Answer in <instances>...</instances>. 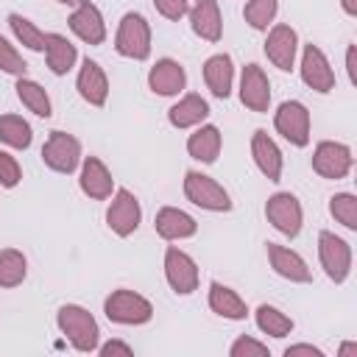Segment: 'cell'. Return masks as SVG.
<instances>
[{"mask_svg": "<svg viewBox=\"0 0 357 357\" xmlns=\"http://www.w3.org/2000/svg\"><path fill=\"white\" fill-rule=\"evenodd\" d=\"M56 324H59L61 335L70 340V346L75 351H84V354L98 351V346H100V326H98V321H95V315L89 310H84L78 304H64L56 312Z\"/></svg>", "mask_w": 357, "mask_h": 357, "instance_id": "1", "label": "cell"}, {"mask_svg": "<svg viewBox=\"0 0 357 357\" xmlns=\"http://www.w3.org/2000/svg\"><path fill=\"white\" fill-rule=\"evenodd\" d=\"M114 50L134 61H145L151 56V25L142 14L137 11L123 14L114 33Z\"/></svg>", "mask_w": 357, "mask_h": 357, "instance_id": "2", "label": "cell"}, {"mask_svg": "<svg viewBox=\"0 0 357 357\" xmlns=\"http://www.w3.org/2000/svg\"><path fill=\"white\" fill-rule=\"evenodd\" d=\"M103 312L112 324H120V326H139V324H148L153 318V304L134 293V290H114L106 301H103Z\"/></svg>", "mask_w": 357, "mask_h": 357, "instance_id": "3", "label": "cell"}, {"mask_svg": "<svg viewBox=\"0 0 357 357\" xmlns=\"http://www.w3.org/2000/svg\"><path fill=\"white\" fill-rule=\"evenodd\" d=\"M184 195H187V201H192L195 206L209 209V212H229L231 209L229 192L212 176L198 173V170L184 173Z\"/></svg>", "mask_w": 357, "mask_h": 357, "instance_id": "4", "label": "cell"}, {"mask_svg": "<svg viewBox=\"0 0 357 357\" xmlns=\"http://www.w3.org/2000/svg\"><path fill=\"white\" fill-rule=\"evenodd\" d=\"M318 259H321V268L326 271V276L340 284L349 279V271H351V245L337 237L335 231H321L318 234Z\"/></svg>", "mask_w": 357, "mask_h": 357, "instance_id": "5", "label": "cell"}, {"mask_svg": "<svg viewBox=\"0 0 357 357\" xmlns=\"http://www.w3.org/2000/svg\"><path fill=\"white\" fill-rule=\"evenodd\" d=\"M273 126L276 131L296 148H307L310 145V112L301 100H284L279 103L276 114H273Z\"/></svg>", "mask_w": 357, "mask_h": 357, "instance_id": "6", "label": "cell"}, {"mask_svg": "<svg viewBox=\"0 0 357 357\" xmlns=\"http://www.w3.org/2000/svg\"><path fill=\"white\" fill-rule=\"evenodd\" d=\"M354 165V156H351V148L343 145V142H332V139H324L315 145L312 151V170L321 176V178H346L349 170Z\"/></svg>", "mask_w": 357, "mask_h": 357, "instance_id": "7", "label": "cell"}, {"mask_svg": "<svg viewBox=\"0 0 357 357\" xmlns=\"http://www.w3.org/2000/svg\"><path fill=\"white\" fill-rule=\"evenodd\" d=\"M265 218L284 237H296L301 231V223H304L301 204H298V198L293 192H273L268 198V204H265Z\"/></svg>", "mask_w": 357, "mask_h": 357, "instance_id": "8", "label": "cell"}, {"mask_svg": "<svg viewBox=\"0 0 357 357\" xmlns=\"http://www.w3.org/2000/svg\"><path fill=\"white\" fill-rule=\"evenodd\" d=\"M42 162L56 173H73L81 165V142L67 131H53L42 145Z\"/></svg>", "mask_w": 357, "mask_h": 357, "instance_id": "9", "label": "cell"}, {"mask_svg": "<svg viewBox=\"0 0 357 357\" xmlns=\"http://www.w3.org/2000/svg\"><path fill=\"white\" fill-rule=\"evenodd\" d=\"M165 279H167L173 293L190 296L198 287V265H195V259L187 251H181L178 245H167V251H165Z\"/></svg>", "mask_w": 357, "mask_h": 357, "instance_id": "10", "label": "cell"}, {"mask_svg": "<svg viewBox=\"0 0 357 357\" xmlns=\"http://www.w3.org/2000/svg\"><path fill=\"white\" fill-rule=\"evenodd\" d=\"M139 220H142V209H139L137 195H134L131 190H126V187L114 190V198H112V204H109V209H106V223H109V229H112L117 237H128V234L137 231Z\"/></svg>", "mask_w": 357, "mask_h": 357, "instance_id": "11", "label": "cell"}, {"mask_svg": "<svg viewBox=\"0 0 357 357\" xmlns=\"http://www.w3.org/2000/svg\"><path fill=\"white\" fill-rule=\"evenodd\" d=\"M240 100L251 112H268L271 106V81L259 64H245L240 73Z\"/></svg>", "mask_w": 357, "mask_h": 357, "instance_id": "12", "label": "cell"}, {"mask_svg": "<svg viewBox=\"0 0 357 357\" xmlns=\"http://www.w3.org/2000/svg\"><path fill=\"white\" fill-rule=\"evenodd\" d=\"M301 81L315 92H332L335 89V73L329 67V59L318 45H304L301 53Z\"/></svg>", "mask_w": 357, "mask_h": 357, "instance_id": "13", "label": "cell"}, {"mask_svg": "<svg viewBox=\"0 0 357 357\" xmlns=\"http://www.w3.org/2000/svg\"><path fill=\"white\" fill-rule=\"evenodd\" d=\"M296 50H298V33L290 28V25H284V22H279V25H273L271 31H268V39H265V56L273 61V67H279V70H293V64H296Z\"/></svg>", "mask_w": 357, "mask_h": 357, "instance_id": "14", "label": "cell"}, {"mask_svg": "<svg viewBox=\"0 0 357 357\" xmlns=\"http://www.w3.org/2000/svg\"><path fill=\"white\" fill-rule=\"evenodd\" d=\"M70 31L86 42V45H103L106 39V22H103V14L95 3L89 0H81L75 6V11L70 14Z\"/></svg>", "mask_w": 357, "mask_h": 357, "instance_id": "15", "label": "cell"}, {"mask_svg": "<svg viewBox=\"0 0 357 357\" xmlns=\"http://www.w3.org/2000/svg\"><path fill=\"white\" fill-rule=\"evenodd\" d=\"M75 86H78V95H81L89 106H103L106 98H109V78H106L103 67H100L98 61H92L89 56L81 61Z\"/></svg>", "mask_w": 357, "mask_h": 357, "instance_id": "16", "label": "cell"}, {"mask_svg": "<svg viewBox=\"0 0 357 357\" xmlns=\"http://www.w3.org/2000/svg\"><path fill=\"white\" fill-rule=\"evenodd\" d=\"M78 184H81V192L89 195V198H95V201L112 198V190H114V178H112L109 167H106L98 156H86V159L81 162Z\"/></svg>", "mask_w": 357, "mask_h": 357, "instance_id": "17", "label": "cell"}, {"mask_svg": "<svg viewBox=\"0 0 357 357\" xmlns=\"http://www.w3.org/2000/svg\"><path fill=\"white\" fill-rule=\"evenodd\" d=\"M148 86L156 95L173 98L187 86V73L176 59H159L148 73Z\"/></svg>", "mask_w": 357, "mask_h": 357, "instance_id": "18", "label": "cell"}, {"mask_svg": "<svg viewBox=\"0 0 357 357\" xmlns=\"http://www.w3.org/2000/svg\"><path fill=\"white\" fill-rule=\"evenodd\" d=\"M251 156H254V165L259 167V173L268 178V181H279L282 178V151L279 145L268 137V131L257 128L251 134Z\"/></svg>", "mask_w": 357, "mask_h": 357, "instance_id": "19", "label": "cell"}, {"mask_svg": "<svg viewBox=\"0 0 357 357\" xmlns=\"http://www.w3.org/2000/svg\"><path fill=\"white\" fill-rule=\"evenodd\" d=\"M153 229L162 240H187L198 231V223L178 206H162L153 218Z\"/></svg>", "mask_w": 357, "mask_h": 357, "instance_id": "20", "label": "cell"}, {"mask_svg": "<svg viewBox=\"0 0 357 357\" xmlns=\"http://www.w3.org/2000/svg\"><path fill=\"white\" fill-rule=\"evenodd\" d=\"M268 262H271V268H273L282 279H287V282L307 284V282L312 279V273H310L307 262L301 259V254H296L293 248H284V245H279V243H268Z\"/></svg>", "mask_w": 357, "mask_h": 357, "instance_id": "21", "label": "cell"}, {"mask_svg": "<svg viewBox=\"0 0 357 357\" xmlns=\"http://www.w3.org/2000/svg\"><path fill=\"white\" fill-rule=\"evenodd\" d=\"M204 81H206V89L226 100L231 95V84H234V64H231V56L229 53H215L204 61Z\"/></svg>", "mask_w": 357, "mask_h": 357, "instance_id": "22", "label": "cell"}, {"mask_svg": "<svg viewBox=\"0 0 357 357\" xmlns=\"http://www.w3.org/2000/svg\"><path fill=\"white\" fill-rule=\"evenodd\" d=\"M190 14V25L192 33H198L206 42H218L223 33V20H220V8L218 0H195V6L187 11Z\"/></svg>", "mask_w": 357, "mask_h": 357, "instance_id": "23", "label": "cell"}, {"mask_svg": "<svg viewBox=\"0 0 357 357\" xmlns=\"http://www.w3.org/2000/svg\"><path fill=\"white\" fill-rule=\"evenodd\" d=\"M206 117H209V103L195 92L178 98V103L167 109V120L173 128H192V126H201Z\"/></svg>", "mask_w": 357, "mask_h": 357, "instance_id": "24", "label": "cell"}, {"mask_svg": "<svg viewBox=\"0 0 357 357\" xmlns=\"http://www.w3.org/2000/svg\"><path fill=\"white\" fill-rule=\"evenodd\" d=\"M45 56H47V67L53 75H67L73 64L78 61L75 45L61 33H45Z\"/></svg>", "mask_w": 357, "mask_h": 357, "instance_id": "25", "label": "cell"}, {"mask_svg": "<svg viewBox=\"0 0 357 357\" xmlns=\"http://www.w3.org/2000/svg\"><path fill=\"white\" fill-rule=\"evenodd\" d=\"M220 145H223V139H220L218 126H198V128L187 137V153H190L192 159L204 162V165H212V162L218 159Z\"/></svg>", "mask_w": 357, "mask_h": 357, "instance_id": "26", "label": "cell"}, {"mask_svg": "<svg viewBox=\"0 0 357 357\" xmlns=\"http://www.w3.org/2000/svg\"><path fill=\"white\" fill-rule=\"evenodd\" d=\"M209 310L218 312L220 318H229V321H245V315H248L245 301L231 287H226L220 282L209 284Z\"/></svg>", "mask_w": 357, "mask_h": 357, "instance_id": "27", "label": "cell"}, {"mask_svg": "<svg viewBox=\"0 0 357 357\" xmlns=\"http://www.w3.org/2000/svg\"><path fill=\"white\" fill-rule=\"evenodd\" d=\"M17 98L22 100V106L28 109V112H33L36 117H50L53 114V109H50V98H47V92H45V86L42 84H36V81H31V78H17Z\"/></svg>", "mask_w": 357, "mask_h": 357, "instance_id": "28", "label": "cell"}, {"mask_svg": "<svg viewBox=\"0 0 357 357\" xmlns=\"http://www.w3.org/2000/svg\"><path fill=\"white\" fill-rule=\"evenodd\" d=\"M31 139H33V131L28 120H22L20 114H0V142H6L8 148L25 151Z\"/></svg>", "mask_w": 357, "mask_h": 357, "instance_id": "29", "label": "cell"}, {"mask_svg": "<svg viewBox=\"0 0 357 357\" xmlns=\"http://www.w3.org/2000/svg\"><path fill=\"white\" fill-rule=\"evenodd\" d=\"M28 273V259L17 248H0V287H17L22 284Z\"/></svg>", "mask_w": 357, "mask_h": 357, "instance_id": "30", "label": "cell"}, {"mask_svg": "<svg viewBox=\"0 0 357 357\" xmlns=\"http://www.w3.org/2000/svg\"><path fill=\"white\" fill-rule=\"evenodd\" d=\"M257 326H259V332H265V335H271V337H287L296 324H293V318L284 315L282 310H276V307H271V304H259V307H257Z\"/></svg>", "mask_w": 357, "mask_h": 357, "instance_id": "31", "label": "cell"}, {"mask_svg": "<svg viewBox=\"0 0 357 357\" xmlns=\"http://www.w3.org/2000/svg\"><path fill=\"white\" fill-rule=\"evenodd\" d=\"M8 25H11L14 36H17L28 50H36V53L45 50V31H39L28 17H22V14H8Z\"/></svg>", "mask_w": 357, "mask_h": 357, "instance_id": "32", "label": "cell"}, {"mask_svg": "<svg viewBox=\"0 0 357 357\" xmlns=\"http://www.w3.org/2000/svg\"><path fill=\"white\" fill-rule=\"evenodd\" d=\"M329 212L349 231H357V195H351V192H335L329 198Z\"/></svg>", "mask_w": 357, "mask_h": 357, "instance_id": "33", "label": "cell"}, {"mask_svg": "<svg viewBox=\"0 0 357 357\" xmlns=\"http://www.w3.org/2000/svg\"><path fill=\"white\" fill-rule=\"evenodd\" d=\"M276 11H279L276 0H248L245 8H243V17L254 31H268V25L273 22Z\"/></svg>", "mask_w": 357, "mask_h": 357, "instance_id": "34", "label": "cell"}, {"mask_svg": "<svg viewBox=\"0 0 357 357\" xmlns=\"http://www.w3.org/2000/svg\"><path fill=\"white\" fill-rule=\"evenodd\" d=\"M0 70L8 73V75H17V78H22V75L28 73L25 59L17 53V47H14L6 36H0Z\"/></svg>", "mask_w": 357, "mask_h": 357, "instance_id": "35", "label": "cell"}, {"mask_svg": "<svg viewBox=\"0 0 357 357\" xmlns=\"http://www.w3.org/2000/svg\"><path fill=\"white\" fill-rule=\"evenodd\" d=\"M22 181V170H20V162L8 153V151H0V187L6 190H14L17 184Z\"/></svg>", "mask_w": 357, "mask_h": 357, "instance_id": "36", "label": "cell"}, {"mask_svg": "<svg viewBox=\"0 0 357 357\" xmlns=\"http://www.w3.org/2000/svg\"><path fill=\"white\" fill-rule=\"evenodd\" d=\"M229 354H231V357H268L271 351H268L265 343H259V340H254V337H248V335H240V337L231 343Z\"/></svg>", "mask_w": 357, "mask_h": 357, "instance_id": "37", "label": "cell"}, {"mask_svg": "<svg viewBox=\"0 0 357 357\" xmlns=\"http://www.w3.org/2000/svg\"><path fill=\"white\" fill-rule=\"evenodd\" d=\"M153 6H156V11L165 17V20H181L187 11H190V6H187V0H153Z\"/></svg>", "mask_w": 357, "mask_h": 357, "instance_id": "38", "label": "cell"}, {"mask_svg": "<svg viewBox=\"0 0 357 357\" xmlns=\"http://www.w3.org/2000/svg\"><path fill=\"white\" fill-rule=\"evenodd\" d=\"M98 351L103 354V357H112V354H123V357H131L134 354V349L128 346V343H123V340H106L103 346H98Z\"/></svg>", "mask_w": 357, "mask_h": 357, "instance_id": "39", "label": "cell"}, {"mask_svg": "<svg viewBox=\"0 0 357 357\" xmlns=\"http://www.w3.org/2000/svg\"><path fill=\"white\" fill-rule=\"evenodd\" d=\"M284 357H324V351L312 343H296L284 349Z\"/></svg>", "mask_w": 357, "mask_h": 357, "instance_id": "40", "label": "cell"}, {"mask_svg": "<svg viewBox=\"0 0 357 357\" xmlns=\"http://www.w3.org/2000/svg\"><path fill=\"white\" fill-rule=\"evenodd\" d=\"M346 73H349V81L357 84V47L354 45H349L346 50Z\"/></svg>", "mask_w": 357, "mask_h": 357, "instance_id": "41", "label": "cell"}, {"mask_svg": "<svg viewBox=\"0 0 357 357\" xmlns=\"http://www.w3.org/2000/svg\"><path fill=\"white\" fill-rule=\"evenodd\" d=\"M337 357H357V343H343L340 349H337Z\"/></svg>", "mask_w": 357, "mask_h": 357, "instance_id": "42", "label": "cell"}, {"mask_svg": "<svg viewBox=\"0 0 357 357\" xmlns=\"http://www.w3.org/2000/svg\"><path fill=\"white\" fill-rule=\"evenodd\" d=\"M340 6L349 17H357V0H340Z\"/></svg>", "mask_w": 357, "mask_h": 357, "instance_id": "43", "label": "cell"}, {"mask_svg": "<svg viewBox=\"0 0 357 357\" xmlns=\"http://www.w3.org/2000/svg\"><path fill=\"white\" fill-rule=\"evenodd\" d=\"M59 3H64V6H78L81 0H59Z\"/></svg>", "mask_w": 357, "mask_h": 357, "instance_id": "44", "label": "cell"}]
</instances>
